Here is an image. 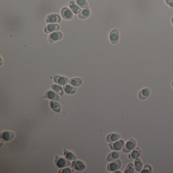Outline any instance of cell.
Instances as JSON below:
<instances>
[{
	"label": "cell",
	"instance_id": "6da1fadb",
	"mask_svg": "<svg viewBox=\"0 0 173 173\" xmlns=\"http://www.w3.org/2000/svg\"><path fill=\"white\" fill-rule=\"evenodd\" d=\"M56 163L57 166L60 168H66L71 165V161L67 158L59 156H56Z\"/></svg>",
	"mask_w": 173,
	"mask_h": 173
},
{
	"label": "cell",
	"instance_id": "7a4b0ae2",
	"mask_svg": "<svg viewBox=\"0 0 173 173\" xmlns=\"http://www.w3.org/2000/svg\"><path fill=\"white\" fill-rule=\"evenodd\" d=\"M136 146V142L134 139H130L126 142V143L124 145L123 147V152L124 153H128L133 150L134 149V148Z\"/></svg>",
	"mask_w": 173,
	"mask_h": 173
},
{
	"label": "cell",
	"instance_id": "3957f363",
	"mask_svg": "<svg viewBox=\"0 0 173 173\" xmlns=\"http://www.w3.org/2000/svg\"><path fill=\"white\" fill-rule=\"evenodd\" d=\"M121 161L120 159L110 163L107 166V170L110 172H115L120 169L121 167Z\"/></svg>",
	"mask_w": 173,
	"mask_h": 173
},
{
	"label": "cell",
	"instance_id": "277c9868",
	"mask_svg": "<svg viewBox=\"0 0 173 173\" xmlns=\"http://www.w3.org/2000/svg\"><path fill=\"white\" fill-rule=\"evenodd\" d=\"M109 40L111 43L115 44L119 40V30L118 29H114L111 30L109 34Z\"/></svg>",
	"mask_w": 173,
	"mask_h": 173
},
{
	"label": "cell",
	"instance_id": "5b68a950",
	"mask_svg": "<svg viewBox=\"0 0 173 173\" xmlns=\"http://www.w3.org/2000/svg\"><path fill=\"white\" fill-rule=\"evenodd\" d=\"M124 141L123 140L116 141L114 142L111 143L109 144L110 147L113 150H120L124 146Z\"/></svg>",
	"mask_w": 173,
	"mask_h": 173
},
{
	"label": "cell",
	"instance_id": "8992f818",
	"mask_svg": "<svg viewBox=\"0 0 173 173\" xmlns=\"http://www.w3.org/2000/svg\"><path fill=\"white\" fill-rule=\"evenodd\" d=\"M150 89L149 88H144L140 91L138 94V99L140 100H144L148 98L150 94Z\"/></svg>",
	"mask_w": 173,
	"mask_h": 173
},
{
	"label": "cell",
	"instance_id": "52a82bcc",
	"mask_svg": "<svg viewBox=\"0 0 173 173\" xmlns=\"http://www.w3.org/2000/svg\"><path fill=\"white\" fill-rule=\"evenodd\" d=\"M0 136L1 139L5 141H9L13 139L14 137V134L12 131H4L1 133Z\"/></svg>",
	"mask_w": 173,
	"mask_h": 173
},
{
	"label": "cell",
	"instance_id": "ba28073f",
	"mask_svg": "<svg viewBox=\"0 0 173 173\" xmlns=\"http://www.w3.org/2000/svg\"><path fill=\"white\" fill-rule=\"evenodd\" d=\"M54 81L61 85H65L69 82L68 78L62 76L56 75L54 77Z\"/></svg>",
	"mask_w": 173,
	"mask_h": 173
},
{
	"label": "cell",
	"instance_id": "9c48e42d",
	"mask_svg": "<svg viewBox=\"0 0 173 173\" xmlns=\"http://www.w3.org/2000/svg\"><path fill=\"white\" fill-rule=\"evenodd\" d=\"M61 13L62 17L66 19H71L74 17L72 12L67 7L62 8L61 11Z\"/></svg>",
	"mask_w": 173,
	"mask_h": 173
},
{
	"label": "cell",
	"instance_id": "30bf717a",
	"mask_svg": "<svg viewBox=\"0 0 173 173\" xmlns=\"http://www.w3.org/2000/svg\"><path fill=\"white\" fill-rule=\"evenodd\" d=\"M61 19L60 16L56 14H50L47 16L46 18V22L48 23H54V22H61Z\"/></svg>",
	"mask_w": 173,
	"mask_h": 173
},
{
	"label": "cell",
	"instance_id": "8fae6325",
	"mask_svg": "<svg viewBox=\"0 0 173 173\" xmlns=\"http://www.w3.org/2000/svg\"><path fill=\"white\" fill-rule=\"evenodd\" d=\"M62 34L61 32H56L51 33L49 36V40L50 43L56 42L62 39Z\"/></svg>",
	"mask_w": 173,
	"mask_h": 173
},
{
	"label": "cell",
	"instance_id": "7c38bea8",
	"mask_svg": "<svg viewBox=\"0 0 173 173\" xmlns=\"http://www.w3.org/2000/svg\"><path fill=\"white\" fill-rule=\"evenodd\" d=\"M44 98L51 100L58 101L59 99V96L52 91H48L45 93Z\"/></svg>",
	"mask_w": 173,
	"mask_h": 173
},
{
	"label": "cell",
	"instance_id": "4fadbf2b",
	"mask_svg": "<svg viewBox=\"0 0 173 173\" xmlns=\"http://www.w3.org/2000/svg\"><path fill=\"white\" fill-rule=\"evenodd\" d=\"M141 154V150L139 147H137L133 150L128 155V158L130 160H136L138 158Z\"/></svg>",
	"mask_w": 173,
	"mask_h": 173
},
{
	"label": "cell",
	"instance_id": "5bb4252c",
	"mask_svg": "<svg viewBox=\"0 0 173 173\" xmlns=\"http://www.w3.org/2000/svg\"><path fill=\"white\" fill-rule=\"evenodd\" d=\"M72 167L78 171H82L85 168V165L83 161L81 160H76L73 162Z\"/></svg>",
	"mask_w": 173,
	"mask_h": 173
},
{
	"label": "cell",
	"instance_id": "9a60e30c",
	"mask_svg": "<svg viewBox=\"0 0 173 173\" xmlns=\"http://www.w3.org/2000/svg\"><path fill=\"white\" fill-rule=\"evenodd\" d=\"M120 139V135L118 133H111L106 137V141L110 143L114 142Z\"/></svg>",
	"mask_w": 173,
	"mask_h": 173
},
{
	"label": "cell",
	"instance_id": "2e32d148",
	"mask_svg": "<svg viewBox=\"0 0 173 173\" xmlns=\"http://www.w3.org/2000/svg\"><path fill=\"white\" fill-rule=\"evenodd\" d=\"M120 155V152L116 150V151H112L108 155L107 157V160L109 162L113 161L118 158Z\"/></svg>",
	"mask_w": 173,
	"mask_h": 173
},
{
	"label": "cell",
	"instance_id": "e0dca14e",
	"mask_svg": "<svg viewBox=\"0 0 173 173\" xmlns=\"http://www.w3.org/2000/svg\"><path fill=\"white\" fill-rule=\"evenodd\" d=\"M59 27L57 24H49L46 25L44 30L47 33H50L51 32L59 30Z\"/></svg>",
	"mask_w": 173,
	"mask_h": 173
},
{
	"label": "cell",
	"instance_id": "ac0fdd59",
	"mask_svg": "<svg viewBox=\"0 0 173 173\" xmlns=\"http://www.w3.org/2000/svg\"><path fill=\"white\" fill-rule=\"evenodd\" d=\"M69 7L71 9V10L75 14L79 13V12L81 11L80 8L76 4L75 2L73 1H71L69 3Z\"/></svg>",
	"mask_w": 173,
	"mask_h": 173
},
{
	"label": "cell",
	"instance_id": "d6986e66",
	"mask_svg": "<svg viewBox=\"0 0 173 173\" xmlns=\"http://www.w3.org/2000/svg\"><path fill=\"white\" fill-rule=\"evenodd\" d=\"M83 80L80 78H74L69 81V83L74 86H79L82 83Z\"/></svg>",
	"mask_w": 173,
	"mask_h": 173
},
{
	"label": "cell",
	"instance_id": "ffe728a7",
	"mask_svg": "<svg viewBox=\"0 0 173 173\" xmlns=\"http://www.w3.org/2000/svg\"><path fill=\"white\" fill-rule=\"evenodd\" d=\"M64 89L65 93L69 94H74L77 91V88H74L73 86L69 85H66V86H65L64 87Z\"/></svg>",
	"mask_w": 173,
	"mask_h": 173
},
{
	"label": "cell",
	"instance_id": "44dd1931",
	"mask_svg": "<svg viewBox=\"0 0 173 173\" xmlns=\"http://www.w3.org/2000/svg\"><path fill=\"white\" fill-rule=\"evenodd\" d=\"M134 168L138 172H141L143 168V163L142 161L139 158H136L134 160Z\"/></svg>",
	"mask_w": 173,
	"mask_h": 173
},
{
	"label": "cell",
	"instance_id": "7402d4cb",
	"mask_svg": "<svg viewBox=\"0 0 173 173\" xmlns=\"http://www.w3.org/2000/svg\"><path fill=\"white\" fill-rule=\"evenodd\" d=\"M64 155L66 158H67L68 160H75L77 159V156L71 151L66 150L65 151Z\"/></svg>",
	"mask_w": 173,
	"mask_h": 173
},
{
	"label": "cell",
	"instance_id": "603a6c76",
	"mask_svg": "<svg viewBox=\"0 0 173 173\" xmlns=\"http://www.w3.org/2000/svg\"><path fill=\"white\" fill-rule=\"evenodd\" d=\"M51 108L54 111L56 112H59L61 110V107L59 103L54 101H51L50 102Z\"/></svg>",
	"mask_w": 173,
	"mask_h": 173
},
{
	"label": "cell",
	"instance_id": "cb8c5ba5",
	"mask_svg": "<svg viewBox=\"0 0 173 173\" xmlns=\"http://www.w3.org/2000/svg\"><path fill=\"white\" fill-rule=\"evenodd\" d=\"M90 15V11L88 9H85L81 10L79 14V17L81 19H84L87 18Z\"/></svg>",
	"mask_w": 173,
	"mask_h": 173
},
{
	"label": "cell",
	"instance_id": "d4e9b609",
	"mask_svg": "<svg viewBox=\"0 0 173 173\" xmlns=\"http://www.w3.org/2000/svg\"><path fill=\"white\" fill-rule=\"evenodd\" d=\"M51 88L53 91H55L56 92L60 94L61 96H63L64 91H63L62 88L61 87V86L58 85H56V84H53L51 86Z\"/></svg>",
	"mask_w": 173,
	"mask_h": 173
},
{
	"label": "cell",
	"instance_id": "484cf974",
	"mask_svg": "<svg viewBox=\"0 0 173 173\" xmlns=\"http://www.w3.org/2000/svg\"><path fill=\"white\" fill-rule=\"evenodd\" d=\"M76 3L81 8H88L89 6L86 0H75Z\"/></svg>",
	"mask_w": 173,
	"mask_h": 173
},
{
	"label": "cell",
	"instance_id": "4316f807",
	"mask_svg": "<svg viewBox=\"0 0 173 173\" xmlns=\"http://www.w3.org/2000/svg\"><path fill=\"white\" fill-rule=\"evenodd\" d=\"M134 166L132 163H129L126 166L125 168L124 173H133L134 172Z\"/></svg>",
	"mask_w": 173,
	"mask_h": 173
},
{
	"label": "cell",
	"instance_id": "83f0119b",
	"mask_svg": "<svg viewBox=\"0 0 173 173\" xmlns=\"http://www.w3.org/2000/svg\"><path fill=\"white\" fill-rule=\"evenodd\" d=\"M141 173H151L152 168L151 166L149 165H146L144 166L143 170L141 172Z\"/></svg>",
	"mask_w": 173,
	"mask_h": 173
},
{
	"label": "cell",
	"instance_id": "f1b7e54d",
	"mask_svg": "<svg viewBox=\"0 0 173 173\" xmlns=\"http://www.w3.org/2000/svg\"><path fill=\"white\" fill-rule=\"evenodd\" d=\"M60 171L59 172V173H74V170L73 168L71 167V168H67L64 169L62 170H59Z\"/></svg>",
	"mask_w": 173,
	"mask_h": 173
},
{
	"label": "cell",
	"instance_id": "f546056e",
	"mask_svg": "<svg viewBox=\"0 0 173 173\" xmlns=\"http://www.w3.org/2000/svg\"><path fill=\"white\" fill-rule=\"evenodd\" d=\"M167 5L170 7H173V0H165Z\"/></svg>",
	"mask_w": 173,
	"mask_h": 173
},
{
	"label": "cell",
	"instance_id": "4dcf8cb0",
	"mask_svg": "<svg viewBox=\"0 0 173 173\" xmlns=\"http://www.w3.org/2000/svg\"><path fill=\"white\" fill-rule=\"evenodd\" d=\"M171 21H172V24H173V17H172V18Z\"/></svg>",
	"mask_w": 173,
	"mask_h": 173
},
{
	"label": "cell",
	"instance_id": "1f68e13d",
	"mask_svg": "<svg viewBox=\"0 0 173 173\" xmlns=\"http://www.w3.org/2000/svg\"><path fill=\"white\" fill-rule=\"evenodd\" d=\"M172 87H173V82H172Z\"/></svg>",
	"mask_w": 173,
	"mask_h": 173
}]
</instances>
